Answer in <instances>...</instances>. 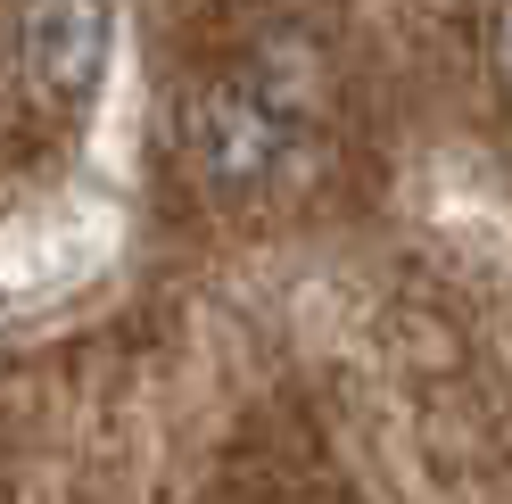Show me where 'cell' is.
Instances as JSON below:
<instances>
[{
	"label": "cell",
	"mask_w": 512,
	"mask_h": 504,
	"mask_svg": "<svg viewBox=\"0 0 512 504\" xmlns=\"http://www.w3.org/2000/svg\"><path fill=\"white\" fill-rule=\"evenodd\" d=\"M298 83H281V67L265 75H240V83H215L199 108H190V166H199L207 191H256V182L281 174V157L298 141Z\"/></svg>",
	"instance_id": "obj_1"
},
{
	"label": "cell",
	"mask_w": 512,
	"mask_h": 504,
	"mask_svg": "<svg viewBox=\"0 0 512 504\" xmlns=\"http://www.w3.org/2000/svg\"><path fill=\"white\" fill-rule=\"evenodd\" d=\"M25 75L42 83L50 108H83L108 58V0H25Z\"/></svg>",
	"instance_id": "obj_2"
}]
</instances>
